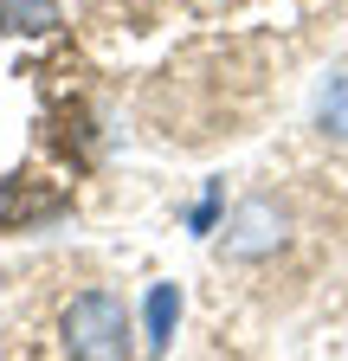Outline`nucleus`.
Wrapping results in <instances>:
<instances>
[{
    "instance_id": "3",
    "label": "nucleus",
    "mask_w": 348,
    "mask_h": 361,
    "mask_svg": "<svg viewBox=\"0 0 348 361\" xmlns=\"http://www.w3.org/2000/svg\"><path fill=\"white\" fill-rule=\"evenodd\" d=\"M316 129L329 135V142H348V65H335L316 84Z\"/></svg>"
},
{
    "instance_id": "5",
    "label": "nucleus",
    "mask_w": 348,
    "mask_h": 361,
    "mask_svg": "<svg viewBox=\"0 0 348 361\" xmlns=\"http://www.w3.org/2000/svg\"><path fill=\"white\" fill-rule=\"evenodd\" d=\"M0 32H26V39L58 32V0H0Z\"/></svg>"
},
{
    "instance_id": "4",
    "label": "nucleus",
    "mask_w": 348,
    "mask_h": 361,
    "mask_svg": "<svg viewBox=\"0 0 348 361\" xmlns=\"http://www.w3.org/2000/svg\"><path fill=\"white\" fill-rule=\"evenodd\" d=\"M174 323H181V290H174V284H155V290H149V303H142L149 355H168V342H174Z\"/></svg>"
},
{
    "instance_id": "1",
    "label": "nucleus",
    "mask_w": 348,
    "mask_h": 361,
    "mask_svg": "<svg viewBox=\"0 0 348 361\" xmlns=\"http://www.w3.org/2000/svg\"><path fill=\"white\" fill-rule=\"evenodd\" d=\"M58 336H65V355L71 361H129V310L116 290H84L65 303L58 316Z\"/></svg>"
},
{
    "instance_id": "2",
    "label": "nucleus",
    "mask_w": 348,
    "mask_h": 361,
    "mask_svg": "<svg viewBox=\"0 0 348 361\" xmlns=\"http://www.w3.org/2000/svg\"><path fill=\"white\" fill-rule=\"evenodd\" d=\"M284 207H271V200H245L232 219H226V252L232 258H265V252H278L284 245Z\"/></svg>"
},
{
    "instance_id": "6",
    "label": "nucleus",
    "mask_w": 348,
    "mask_h": 361,
    "mask_svg": "<svg viewBox=\"0 0 348 361\" xmlns=\"http://www.w3.org/2000/svg\"><path fill=\"white\" fill-rule=\"evenodd\" d=\"M7 219H13V194H7V188H0V226H7Z\"/></svg>"
}]
</instances>
